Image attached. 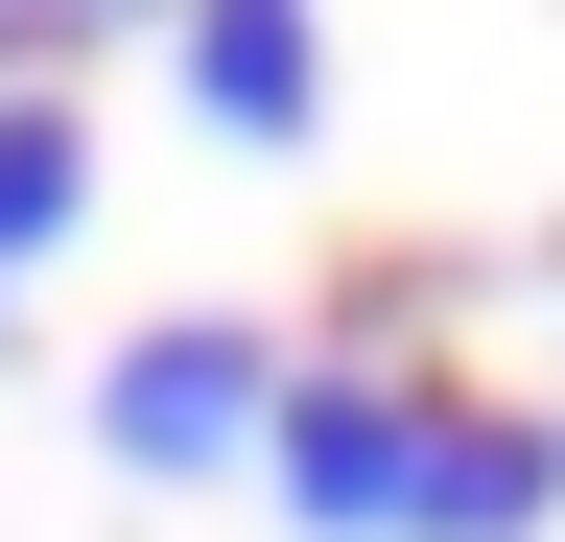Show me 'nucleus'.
<instances>
[{
    "label": "nucleus",
    "mask_w": 565,
    "mask_h": 542,
    "mask_svg": "<svg viewBox=\"0 0 565 542\" xmlns=\"http://www.w3.org/2000/svg\"><path fill=\"white\" fill-rule=\"evenodd\" d=\"M95 425H118L141 471H212V448H259V425H282V354H259L236 307H189V330H141V354L95 378Z\"/></svg>",
    "instance_id": "obj_1"
},
{
    "label": "nucleus",
    "mask_w": 565,
    "mask_h": 542,
    "mask_svg": "<svg viewBox=\"0 0 565 542\" xmlns=\"http://www.w3.org/2000/svg\"><path fill=\"white\" fill-rule=\"evenodd\" d=\"M282 496L307 519H424V448H448V401H401V378H282Z\"/></svg>",
    "instance_id": "obj_2"
},
{
    "label": "nucleus",
    "mask_w": 565,
    "mask_h": 542,
    "mask_svg": "<svg viewBox=\"0 0 565 542\" xmlns=\"http://www.w3.org/2000/svg\"><path fill=\"white\" fill-rule=\"evenodd\" d=\"M189 95L236 118V142H307V118H330V47L282 24V0H212V24H189Z\"/></svg>",
    "instance_id": "obj_3"
},
{
    "label": "nucleus",
    "mask_w": 565,
    "mask_h": 542,
    "mask_svg": "<svg viewBox=\"0 0 565 542\" xmlns=\"http://www.w3.org/2000/svg\"><path fill=\"white\" fill-rule=\"evenodd\" d=\"M565 496V425H448V448H424V542H519Z\"/></svg>",
    "instance_id": "obj_4"
},
{
    "label": "nucleus",
    "mask_w": 565,
    "mask_h": 542,
    "mask_svg": "<svg viewBox=\"0 0 565 542\" xmlns=\"http://www.w3.org/2000/svg\"><path fill=\"white\" fill-rule=\"evenodd\" d=\"M71 189H95L71 95H0V259H47V236H71Z\"/></svg>",
    "instance_id": "obj_5"
}]
</instances>
